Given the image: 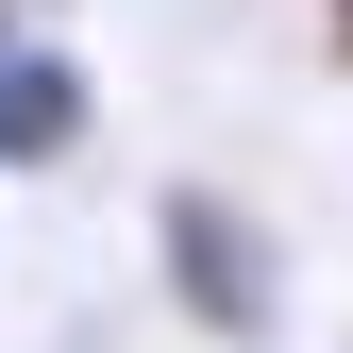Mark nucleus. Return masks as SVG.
I'll return each instance as SVG.
<instances>
[{"label":"nucleus","instance_id":"nucleus-1","mask_svg":"<svg viewBox=\"0 0 353 353\" xmlns=\"http://www.w3.org/2000/svg\"><path fill=\"white\" fill-rule=\"evenodd\" d=\"M152 286H168V320L219 336V353H270L286 336V236H270V202L252 185H152Z\"/></svg>","mask_w":353,"mask_h":353},{"label":"nucleus","instance_id":"nucleus-2","mask_svg":"<svg viewBox=\"0 0 353 353\" xmlns=\"http://www.w3.org/2000/svg\"><path fill=\"white\" fill-rule=\"evenodd\" d=\"M84 135H101V84H84V51L0 34V185H17V168H68Z\"/></svg>","mask_w":353,"mask_h":353},{"label":"nucleus","instance_id":"nucleus-3","mask_svg":"<svg viewBox=\"0 0 353 353\" xmlns=\"http://www.w3.org/2000/svg\"><path fill=\"white\" fill-rule=\"evenodd\" d=\"M320 34H336V68H353V0H320Z\"/></svg>","mask_w":353,"mask_h":353},{"label":"nucleus","instance_id":"nucleus-4","mask_svg":"<svg viewBox=\"0 0 353 353\" xmlns=\"http://www.w3.org/2000/svg\"><path fill=\"white\" fill-rule=\"evenodd\" d=\"M0 34H17V0H0Z\"/></svg>","mask_w":353,"mask_h":353}]
</instances>
